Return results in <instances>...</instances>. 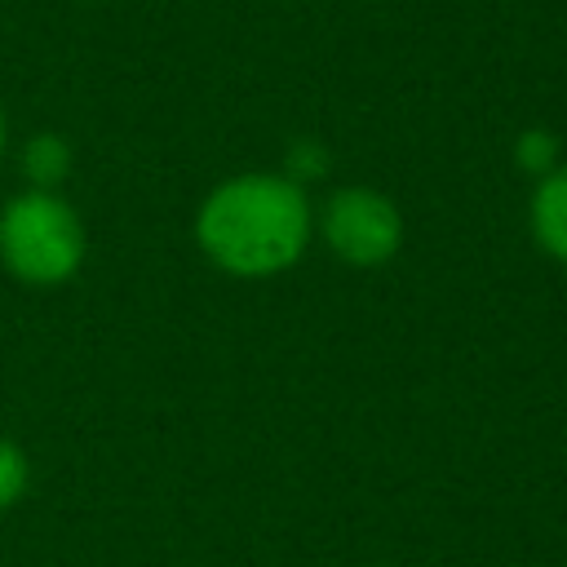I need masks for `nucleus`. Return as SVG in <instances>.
I'll return each mask as SVG.
<instances>
[{
	"mask_svg": "<svg viewBox=\"0 0 567 567\" xmlns=\"http://www.w3.org/2000/svg\"><path fill=\"white\" fill-rule=\"evenodd\" d=\"M315 235L346 266L372 270L399 257L403 248V213L390 195L372 186H341L315 213Z\"/></svg>",
	"mask_w": 567,
	"mask_h": 567,
	"instance_id": "7ed1b4c3",
	"label": "nucleus"
},
{
	"mask_svg": "<svg viewBox=\"0 0 567 567\" xmlns=\"http://www.w3.org/2000/svg\"><path fill=\"white\" fill-rule=\"evenodd\" d=\"M4 142H9V128H4V115H0V155H4Z\"/></svg>",
	"mask_w": 567,
	"mask_h": 567,
	"instance_id": "1a4fd4ad",
	"label": "nucleus"
},
{
	"mask_svg": "<svg viewBox=\"0 0 567 567\" xmlns=\"http://www.w3.org/2000/svg\"><path fill=\"white\" fill-rule=\"evenodd\" d=\"M514 159H518L523 173L545 177V173H554V168L563 164V159H558V137H554L549 128H523V133L514 137Z\"/></svg>",
	"mask_w": 567,
	"mask_h": 567,
	"instance_id": "423d86ee",
	"label": "nucleus"
},
{
	"mask_svg": "<svg viewBox=\"0 0 567 567\" xmlns=\"http://www.w3.org/2000/svg\"><path fill=\"white\" fill-rule=\"evenodd\" d=\"M71 142L62 133H35L22 146V173L31 182V190H58L71 177Z\"/></svg>",
	"mask_w": 567,
	"mask_h": 567,
	"instance_id": "39448f33",
	"label": "nucleus"
},
{
	"mask_svg": "<svg viewBox=\"0 0 567 567\" xmlns=\"http://www.w3.org/2000/svg\"><path fill=\"white\" fill-rule=\"evenodd\" d=\"M328 173V151L319 146V142H292L288 146V164H284V177H292L297 186H306V182H319Z\"/></svg>",
	"mask_w": 567,
	"mask_h": 567,
	"instance_id": "6e6552de",
	"label": "nucleus"
},
{
	"mask_svg": "<svg viewBox=\"0 0 567 567\" xmlns=\"http://www.w3.org/2000/svg\"><path fill=\"white\" fill-rule=\"evenodd\" d=\"M315 235L306 186L284 173H239L217 182L195 213L199 252L235 279H270L301 261Z\"/></svg>",
	"mask_w": 567,
	"mask_h": 567,
	"instance_id": "f257e3e1",
	"label": "nucleus"
},
{
	"mask_svg": "<svg viewBox=\"0 0 567 567\" xmlns=\"http://www.w3.org/2000/svg\"><path fill=\"white\" fill-rule=\"evenodd\" d=\"M27 483H31V465H27V452L9 439H0V509H13L22 496H27Z\"/></svg>",
	"mask_w": 567,
	"mask_h": 567,
	"instance_id": "0eeeda50",
	"label": "nucleus"
},
{
	"mask_svg": "<svg viewBox=\"0 0 567 567\" xmlns=\"http://www.w3.org/2000/svg\"><path fill=\"white\" fill-rule=\"evenodd\" d=\"M527 226H532L536 248L567 266V164L536 177L532 199H527Z\"/></svg>",
	"mask_w": 567,
	"mask_h": 567,
	"instance_id": "20e7f679",
	"label": "nucleus"
},
{
	"mask_svg": "<svg viewBox=\"0 0 567 567\" xmlns=\"http://www.w3.org/2000/svg\"><path fill=\"white\" fill-rule=\"evenodd\" d=\"M89 235L58 190H22L0 208V266L27 288H62L80 275Z\"/></svg>",
	"mask_w": 567,
	"mask_h": 567,
	"instance_id": "f03ea898",
	"label": "nucleus"
}]
</instances>
